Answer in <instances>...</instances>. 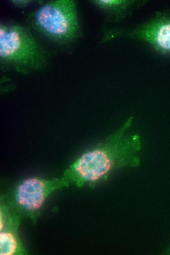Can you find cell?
<instances>
[{"mask_svg":"<svg viewBox=\"0 0 170 255\" xmlns=\"http://www.w3.org/2000/svg\"><path fill=\"white\" fill-rule=\"evenodd\" d=\"M133 117H130L105 140L85 152L64 172L70 185L78 187L93 185L107 179L114 171L125 167H136L142 149L140 135L128 133Z\"/></svg>","mask_w":170,"mask_h":255,"instance_id":"obj_1","label":"cell"},{"mask_svg":"<svg viewBox=\"0 0 170 255\" xmlns=\"http://www.w3.org/2000/svg\"><path fill=\"white\" fill-rule=\"evenodd\" d=\"M0 57L18 72L26 73L46 65L45 51L26 28L18 25L1 24Z\"/></svg>","mask_w":170,"mask_h":255,"instance_id":"obj_2","label":"cell"},{"mask_svg":"<svg viewBox=\"0 0 170 255\" xmlns=\"http://www.w3.org/2000/svg\"><path fill=\"white\" fill-rule=\"evenodd\" d=\"M33 22L39 32L58 43L70 42L79 34L76 5L73 0H56L45 3L35 13Z\"/></svg>","mask_w":170,"mask_h":255,"instance_id":"obj_3","label":"cell"},{"mask_svg":"<svg viewBox=\"0 0 170 255\" xmlns=\"http://www.w3.org/2000/svg\"><path fill=\"white\" fill-rule=\"evenodd\" d=\"M69 185L63 176L51 178H29L18 183L10 198L2 199L21 217L25 216L35 222L49 196Z\"/></svg>","mask_w":170,"mask_h":255,"instance_id":"obj_4","label":"cell"},{"mask_svg":"<svg viewBox=\"0 0 170 255\" xmlns=\"http://www.w3.org/2000/svg\"><path fill=\"white\" fill-rule=\"evenodd\" d=\"M118 38L143 41L161 54H170V12H157L151 19L135 27L109 29L103 41Z\"/></svg>","mask_w":170,"mask_h":255,"instance_id":"obj_5","label":"cell"},{"mask_svg":"<svg viewBox=\"0 0 170 255\" xmlns=\"http://www.w3.org/2000/svg\"><path fill=\"white\" fill-rule=\"evenodd\" d=\"M91 3L103 11L108 21L120 22L127 18L135 9L145 5L148 0H93Z\"/></svg>","mask_w":170,"mask_h":255,"instance_id":"obj_6","label":"cell"},{"mask_svg":"<svg viewBox=\"0 0 170 255\" xmlns=\"http://www.w3.org/2000/svg\"><path fill=\"white\" fill-rule=\"evenodd\" d=\"M16 230H0V255H21L26 251L18 236Z\"/></svg>","mask_w":170,"mask_h":255,"instance_id":"obj_7","label":"cell"},{"mask_svg":"<svg viewBox=\"0 0 170 255\" xmlns=\"http://www.w3.org/2000/svg\"><path fill=\"white\" fill-rule=\"evenodd\" d=\"M164 254L170 255V244L164 252Z\"/></svg>","mask_w":170,"mask_h":255,"instance_id":"obj_8","label":"cell"}]
</instances>
